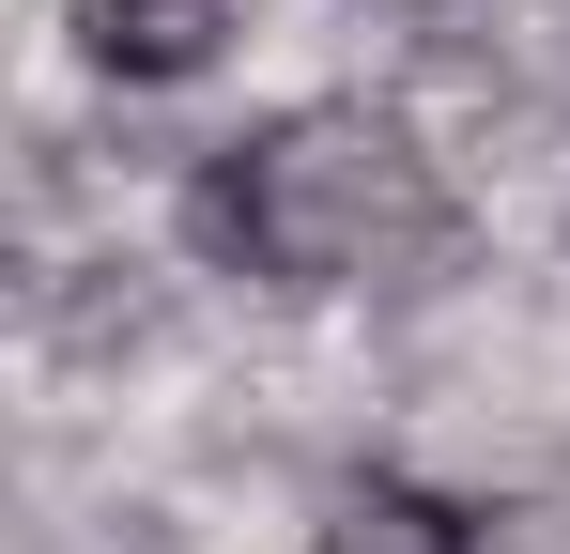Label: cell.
I'll return each instance as SVG.
<instances>
[{"label":"cell","mask_w":570,"mask_h":554,"mask_svg":"<svg viewBox=\"0 0 570 554\" xmlns=\"http://www.w3.org/2000/svg\"><path fill=\"white\" fill-rule=\"evenodd\" d=\"M324 554H463V508H416V493H340Z\"/></svg>","instance_id":"obj_3"},{"label":"cell","mask_w":570,"mask_h":554,"mask_svg":"<svg viewBox=\"0 0 570 554\" xmlns=\"http://www.w3.org/2000/svg\"><path fill=\"white\" fill-rule=\"evenodd\" d=\"M62 16H78V47H94L108 78H200L247 31L232 0H62Z\"/></svg>","instance_id":"obj_2"},{"label":"cell","mask_w":570,"mask_h":554,"mask_svg":"<svg viewBox=\"0 0 570 554\" xmlns=\"http://www.w3.org/2000/svg\"><path fill=\"white\" fill-rule=\"evenodd\" d=\"M448 231V200L416 170V139L371 123V108H293L263 139H232L200 170V247L278 293H340V277H385Z\"/></svg>","instance_id":"obj_1"},{"label":"cell","mask_w":570,"mask_h":554,"mask_svg":"<svg viewBox=\"0 0 570 554\" xmlns=\"http://www.w3.org/2000/svg\"><path fill=\"white\" fill-rule=\"evenodd\" d=\"M463 554H570L556 508H463Z\"/></svg>","instance_id":"obj_4"}]
</instances>
